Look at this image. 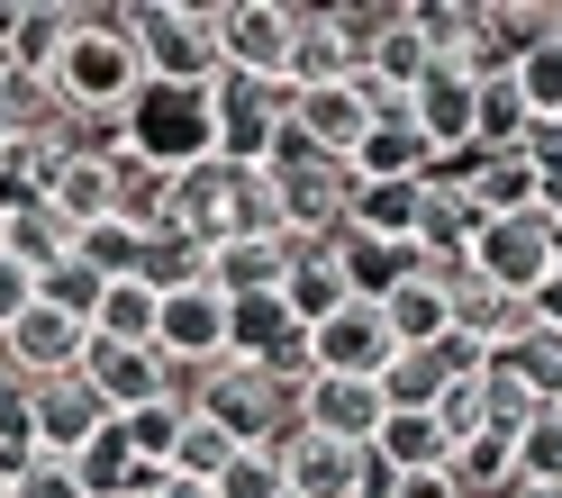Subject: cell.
Listing matches in <instances>:
<instances>
[{
  "label": "cell",
  "instance_id": "12",
  "mask_svg": "<svg viewBox=\"0 0 562 498\" xmlns=\"http://www.w3.org/2000/svg\"><path fill=\"white\" fill-rule=\"evenodd\" d=\"M218 200H227V163L218 155H191L164 172V200H155V245H218Z\"/></svg>",
  "mask_w": 562,
  "mask_h": 498
},
{
  "label": "cell",
  "instance_id": "33",
  "mask_svg": "<svg viewBox=\"0 0 562 498\" xmlns=\"http://www.w3.org/2000/svg\"><path fill=\"white\" fill-rule=\"evenodd\" d=\"M27 408H37V381H27L10 363V344H0V472H10L19 453H37V444H27Z\"/></svg>",
  "mask_w": 562,
  "mask_h": 498
},
{
  "label": "cell",
  "instance_id": "43",
  "mask_svg": "<svg viewBox=\"0 0 562 498\" xmlns=\"http://www.w3.org/2000/svg\"><path fill=\"white\" fill-rule=\"evenodd\" d=\"M544 236H553V272H562V218H544Z\"/></svg>",
  "mask_w": 562,
  "mask_h": 498
},
{
  "label": "cell",
  "instance_id": "37",
  "mask_svg": "<svg viewBox=\"0 0 562 498\" xmlns=\"http://www.w3.org/2000/svg\"><path fill=\"white\" fill-rule=\"evenodd\" d=\"M27 299H37V272H27V263H10V254H0V336H10V317H19Z\"/></svg>",
  "mask_w": 562,
  "mask_h": 498
},
{
  "label": "cell",
  "instance_id": "34",
  "mask_svg": "<svg viewBox=\"0 0 562 498\" xmlns=\"http://www.w3.org/2000/svg\"><path fill=\"white\" fill-rule=\"evenodd\" d=\"M182 417H191V399H155V408L119 417V444H127L136 462H172V435H182Z\"/></svg>",
  "mask_w": 562,
  "mask_h": 498
},
{
  "label": "cell",
  "instance_id": "30",
  "mask_svg": "<svg viewBox=\"0 0 562 498\" xmlns=\"http://www.w3.org/2000/svg\"><path fill=\"white\" fill-rule=\"evenodd\" d=\"M209 498H291V480H281V444H236V462L209 480Z\"/></svg>",
  "mask_w": 562,
  "mask_h": 498
},
{
  "label": "cell",
  "instance_id": "44",
  "mask_svg": "<svg viewBox=\"0 0 562 498\" xmlns=\"http://www.w3.org/2000/svg\"><path fill=\"white\" fill-rule=\"evenodd\" d=\"M0 498H10V472H0Z\"/></svg>",
  "mask_w": 562,
  "mask_h": 498
},
{
  "label": "cell",
  "instance_id": "8",
  "mask_svg": "<svg viewBox=\"0 0 562 498\" xmlns=\"http://www.w3.org/2000/svg\"><path fill=\"white\" fill-rule=\"evenodd\" d=\"M155 353L172 372H209L227 353V299L209 281H172L164 308H155Z\"/></svg>",
  "mask_w": 562,
  "mask_h": 498
},
{
  "label": "cell",
  "instance_id": "7",
  "mask_svg": "<svg viewBox=\"0 0 562 498\" xmlns=\"http://www.w3.org/2000/svg\"><path fill=\"white\" fill-rule=\"evenodd\" d=\"M291 37H300L291 0H218V73L281 82L291 73Z\"/></svg>",
  "mask_w": 562,
  "mask_h": 498
},
{
  "label": "cell",
  "instance_id": "20",
  "mask_svg": "<svg viewBox=\"0 0 562 498\" xmlns=\"http://www.w3.org/2000/svg\"><path fill=\"white\" fill-rule=\"evenodd\" d=\"M417 218H427V182H355V218H345V236L408 245V254H417Z\"/></svg>",
  "mask_w": 562,
  "mask_h": 498
},
{
  "label": "cell",
  "instance_id": "3",
  "mask_svg": "<svg viewBox=\"0 0 562 498\" xmlns=\"http://www.w3.org/2000/svg\"><path fill=\"white\" fill-rule=\"evenodd\" d=\"M263 172H272L281 236H291V245H336L345 236V218H355V163H336L318 146H300V136H281Z\"/></svg>",
  "mask_w": 562,
  "mask_h": 498
},
{
  "label": "cell",
  "instance_id": "1",
  "mask_svg": "<svg viewBox=\"0 0 562 498\" xmlns=\"http://www.w3.org/2000/svg\"><path fill=\"white\" fill-rule=\"evenodd\" d=\"M119 37L136 55L146 91H209L218 82V10L200 0H136L119 19Z\"/></svg>",
  "mask_w": 562,
  "mask_h": 498
},
{
  "label": "cell",
  "instance_id": "9",
  "mask_svg": "<svg viewBox=\"0 0 562 498\" xmlns=\"http://www.w3.org/2000/svg\"><path fill=\"white\" fill-rule=\"evenodd\" d=\"M391 353H400V336H391V317H381V299H345L336 317H318L308 327V363L318 372H355V381H381L391 372Z\"/></svg>",
  "mask_w": 562,
  "mask_h": 498
},
{
  "label": "cell",
  "instance_id": "10",
  "mask_svg": "<svg viewBox=\"0 0 562 498\" xmlns=\"http://www.w3.org/2000/svg\"><path fill=\"white\" fill-rule=\"evenodd\" d=\"M481 281H499V291L536 299V281L553 272V236H544V208H517V218H481L472 254H463Z\"/></svg>",
  "mask_w": 562,
  "mask_h": 498
},
{
  "label": "cell",
  "instance_id": "15",
  "mask_svg": "<svg viewBox=\"0 0 562 498\" xmlns=\"http://www.w3.org/2000/svg\"><path fill=\"white\" fill-rule=\"evenodd\" d=\"M200 281L227 308L236 299H281V281H291V236H218L200 254Z\"/></svg>",
  "mask_w": 562,
  "mask_h": 498
},
{
  "label": "cell",
  "instance_id": "38",
  "mask_svg": "<svg viewBox=\"0 0 562 498\" xmlns=\"http://www.w3.org/2000/svg\"><path fill=\"white\" fill-rule=\"evenodd\" d=\"M381 498H463V489H453V472H408V480H391Z\"/></svg>",
  "mask_w": 562,
  "mask_h": 498
},
{
  "label": "cell",
  "instance_id": "19",
  "mask_svg": "<svg viewBox=\"0 0 562 498\" xmlns=\"http://www.w3.org/2000/svg\"><path fill=\"white\" fill-rule=\"evenodd\" d=\"M345 299H355V272H345L336 245H291V281H281V308H291L300 327H318V317H336Z\"/></svg>",
  "mask_w": 562,
  "mask_h": 498
},
{
  "label": "cell",
  "instance_id": "29",
  "mask_svg": "<svg viewBox=\"0 0 562 498\" xmlns=\"http://www.w3.org/2000/svg\"><path fill=\"white\" fill-rule=\"evenodd\" d=\"M508 82H517V100H526V118H562V27L536 37V46L508 64Z\"/></svg>",
  "mask_w": 562,
  "mask_h": 498
},
{
  "label": "cell",
  "instance_id": "25",
  "mask_svg": "<svg viewBox=\"0 0 562 498\" xmlns=\"http://www.w3.org/2000/svg\"><path fill=\"white\" fill-rule=\"evenodd\" d=\"M218 236H281V200H272V172L263 163H227Z\"/></svg>",
  "mask_w": 562,
  "mask_h": 498
},
{
  "label": "cell",
  "instance_id": "14",
  "mask_svg": "<svg viewBox=\"0 0 562 498\" xmlns=\"http://www.w3.org/2000/svg\"><path fill=\"white\" fill-rule=\"evenodd\" d=\"M381 381H355V372H318L300 389V426L308 435H327V444H355V453H372V435H381Z\"/></svg>",
  "mask_w": 562,
  "mask_h": 498
},
{
  "label": "cell",
  "instance_id": "26",
  "mask_svg": "<svg viewBox=\"0 0 562 498\" xmlns=\"http://www.w3.org/2000/svg\"><path fill=\"white\" fill-rule=\"evenodd\" d=\"M155 308H164L155 281H110V291H100L91 336H100V344H155Z\"/></svg>",
  "mask_w": 562,
  "mask_h": 498
},
{
  "label": "cell",
  "instance_id": "16",
  "mask_svg": "<svg viewBox=\"0 0 562 498\" xmlns=\"http://www.w3.org/2000/svg\"><path fill=\"white\" fill-rule=\"evenodd\" d=\"M110 435V408H100V389L82 372H64V381H37V408H27V444L37 453H64L74 462L82 444Z\"/></svg>",
  "mask_w": 562,
  "mask_h": 498
},
{
  "label": "cell",
  "instance_id": "24",
  "mask_svg": "<svg viewBox=\"0 0 562 498\" xmlns=\"http://www.w3.org/2000/svg\"><path fill=\"white\" fill-rule=\"evenodd\" d=\"M372 462H381V472H391V480H408V472H445V462H453V444H445V426L436 417H381V435H372Z\"/></svg>",
  "mask_w": 562,
  "mask_h": 498
},
{
  "label": "cell",
  "instance_id": "31",
  "mask_svg": "<svg viewBox=\"0 0 562 498\" xmlns=\"http://www.w3.org/2000/svg\"><path fill=\"white\" fill-rule=\"evenodd\" d=\"M64 37H74V10H27V19H19V46H10V73L46 82L55 55H64Z\"/></svg>",
  "mask_w": 562,
  "mask_h": 498
},
{
  "label": "cell",
  "instance_id": "21",
  "mask_svg": "<svg viewBox=\"0 0 562 498\" xmlns=\"http://www.w3.org/2000/svg\"><path fill=\"white\" fill-rule=\"evenodd\" d=\"M436 146L417 136V118H372L363 146H355V182H427Z\"/></svg>",
  "mask_w": 562,
  "mask_h": 498
},
{
  "label": "cell",
  "instance_id": "27",
  "mask_svg": "<svg viewBox=\"0 0 562 498\" xmlns=\"http://www.w3.org/2000/svg\"><path fill=\"white\" fill-rule=\"evenodd\" d=\"M227 462H236V435H227L218 417H200V408H191V417H182V435H172V462H164V472H172V480H191V489H209Z\"/></svg>",
  "mask_w": 562,
  "mask_h": 498
},
{
  "label": "cell",
  "instance_id": "39",
  "mask_svg": "<svg viewBox=\"0 0 562 498\" xmlns=\"http://www.w3.org/2000/svg\"><path fill=\"white\" fill-rule=\"evenodd\" d=\"M536 327H544V336H562V272H544V281H536Z\"/></svg>",
  "mask_w": 562,
  "mask_h": 498
},
{
  "label": "cell",
  "instance_id": "18",
  "mask_svg": "<svg viewBox=\"0 0 562 498\" xmlns=\"http://www.w3.org/2000/svg\"><path fill=\"white\" fill-rule=\"evenodd\" d=\"M363 127H372L363 73H355V82H327V91H291V136H300V146H318V155H336V163H355Z\"/></svg>",
  "mask_w": 562,
  "mask_h": 498
},
{
  "label": "cell",
  "instance_id": "41",
  "mask_svg": "<svg viewBox=\"0 0 562 498\" xmlns=\"http://www.w3.org/2000/svg\"><path fill=\"white\" fill-rule=\"evenodd\" d=\"M27 163V146H10V136H0V182H10V172Z\"/></svg>",
  "mask_w": 562,
  "mask_h": 498
},
{
  "label": "cell",
  "instance_id": "28",
  "mask_svg": "<svg viewBox=\"0 0 562 498\" xmlns=\"http://www.w3.org/2000/svg\"><path fill=\"white\" fill-rule=\"evenodd\" d=\"M536 417H544V399H536V389H526L508 363H490V372H481V435H508V444H517Z\"/></svg>",
  "mask_w": 562,
  "mask_h": 498
},
{
  "label": "cell",
  "instance_id": "22",
  "mask_svg": "<svg viewBox=\"0 0 562 498\" xmlns=\"http://www.w3.org/2000/svg\"><path fill=\"white\" fill-rule=\"evenodd\" d=\"M381 317H391V336L400 344H436L445 327H453V308H445V281L417 263V272H400L391 291H381Z\"/></svg>",
  "mask_w": 562,
  "mask_h": 498
},
{
  "label": "cell",
  "instance_id": "5",
  "mask_svg": "<svg viewBox=\"0 0 562 498\" xmlns=\"http://www.w3.org/2000/svg\"><path fill=\"white\" fill-rule=\"evenodd\" d=\"M182 399H191L200 417H218L236 444H281V435L300 426V399H291V389H281L263 363H245V353H218L209 372H191Z\"/></svg>",
  "mask_w": 562,
  "mask_h": 498
},
{
  "label": "cell",
  "instance_id": "35",
  "mask_svg": "<svg viewBox=\"0 0 562 498\" xmlns=\"http://www.w3.org/2000/svg\"><path fill=\"white\" fill-rule=\"evenodd\" d=\"M10 498H91V489H82V472L64 453H19L10 462Z\"/></svg>",
  "mask_w": 562,
  "mask_h": 498
},
{
  "label": "cell",
  "instance_id": "40",
  "mask_svg": "<svg viewBox=\"0 0 562 498\" xmlns=\"http://www.w3.org/2000/svg\"><path fill=\"white\" fill-rule=\"evenodd\" d=\"M19 19H27L19 0H0V64H10V46H19Z\"/></svg>",
  "mask_w": 562,
  "mask_h": 498
},
{
  "label": "cell",
  "instance_id": "42",
  "mask_svg": "<svg viewBox=\"0 0 562 498\" xmlns=\"http://www.w3.org/2000/svg\"><path fill=\"white\" fill-rule=\"evenodd\" d=\"M508 498H562V489H553V480H517Z\"/></svg>",
  "mask_w": 562,
  "mask_h": 498
},
{
  "label": "cell",
  "instance_id": "36",
  "mask_svg": "<svg viewBox=\"0 0 562 498\" xmlns=\"http://www.w3.org/2000/svg\"><path fill=\"white\" fill-rule=\"evenodd\" d=\"M517 480H553V489H562V408H544V417L517 435Z\"/></svg>",
  "mask_w": 562,
  "mask_h": 498
},
{
  "label": "cell",
  "instance_id": "32",
  "mask_svg": "<svg viewBox=\"0 0 562 498\" xmlns=\"http://www.w3.org/2000/svg\"><path fill=\"white\" fill-rule=\"evenodd\" d=\"M100 291H110V281H100L82 254H64V263H46V272H37V299H46V308H64V317H82V327L100 317Z\"/></svg>",
  "mask_w": 562,
  "mask_h": 498
},
{
  "label": "cell",
  "instance_id": "6",
  "mask_svg": "<svg viewBox=\"0 0 562 498\" xmlns=\"http://www.w3.org/2000/svg\"><path fill=\"white\" fill-rule=\"evenodd\" d=\"M291 136V82H209V155L218 163H272V146Z\"/></svg>",
  "mask_w": 562,
  "mask_h": 498
},
{
  "label": "cell",
  "instance_id": "13",
  "mask_svg": "<svg viewBox=\"0 0 562 498\" xmlns=\"http://www.w3.org/2000/svg\"><path fill=\"white\" fill-rule=\"evenodd\" d=\"M408 118H417V136L436 146V163H445V155H472V127H481V73H472V64H436V73L408 91Z\"/></svg>",
  "mask_w": 562,
  "mask_h": 498
},
{
  "label": "cell",
  "instance_id": "11",
  "mask_svg": "<svg viewBox=\"0 0 562 498\" xmlns=\"http://www.w3.org/2000/svg\"><path fill=\"white\" fill-rule=\"evenodd\" d=\"M82 381L100 389V408H110V417H136V408H155V399H182V372H172L155 344H100L91 336Z\"/></svg>",
  "mask_w": 562,
  "mask_h": 498
},
{
  "label": "cell",
  "instance_id": "23",
  "mask_svg": "<svg viewBox=\"0 0 562 498\" xmlns=\"http://www.w3.org/2000/svg\"><path fill=\"white\" fill-rule=\"evenodd\" d=\"M74 254H82L100 281H146V272H155V236L136 227V218H91V227L74 236Z\"/></svg>",
  "mask_w": 562,
  "mask_h": 498
},
{
  "label": "cell",
  "instance_id": "2",
  "mask_svg": "<svg viewBox=\"0 0 562 498\" xmlns=\"http://www.w3.org/2000/svg\"><path fill=\"white\" fill-rule=\"evenodd\" d=\"M46 91H55V110H64V118H127V110H136V91H146V73H136V55H127V37H119V19H74V37H64Z\"/></svg>",
  "mask_w": 562,
  "mask_h": 498
},
{
  "label": "cell",
  "instance_id": "4",
  "mask_svg": "<svg viewBox=\"0 0 562 498\" xmlns=\"http://www.w3.org/2000/svg\"><path fill=\"white\" fill-rule=\"evenodd\" d=\"M27 191H37V208L82 236L91 218H119V155L110 146H74V136H46V146H27Z\"/></svg>",
  "mask_w": 562,
  "mask_h": 498
},
{
  "label": "cell",
  "instance_id": "17",
  "mask_svg": "<svg viewBox=\"0 0 562 498\" xmlns=\"http://www.w3.org/2000/svg\"><path fill=\"white\" fill-rule=\"evenodd\" d=\"M0 344H10V363H19L27 381H64V372H82L91 327H82V317H64V308H46V299H27Z\"/></svg>",
  "mask_w": 562,
  "mask_h": 498
}]
</instances>
